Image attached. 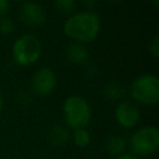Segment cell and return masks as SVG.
Returning <instances> with one entry per match:
<instances>
[{"label":"cell","instance_id":"6da1fadb","mask_svg":"<svg viewBox=\"0 0 159 159\" xmlns=\"http://www.w3.org/2000/svg\"><path fill=\"white\" fill-rule=\"evenodd\" d=\"M101 19L99 16L89 10L73 12L63 22L65 35L72 40V42L88 43L94 41L101 32Z\"/></svg>","mask_w":159,"mask_h":159},{"label":"cell","instance_id":"7a4b0ae2","mask_svg":"<svg viewBox=\"0 0 159 159\" xmlns=\"http://www.w3.org/2000/svg\"><path fill=\"white\" fill-rule=\"evenodd\" d=\"M65 122L71 129L86 128L92 118V109L88 101L78 94L68 96L62 104Z\"/></svg>","mask_w":159,"mask_h":159},{"label":"cell","instance_id":"3957f363","mask_svg":"<svg viewBox=\"0 0 159 159\" xmlns=\"http://www.w3.org/2000/svg\"><path fill=\"white\" fill-rule=\"evenodd\" d=\"M130 97L139 104L153 106L159 101V78L155 75L145 73L134 78L129 86Z\"/></svg>","mask_w":159,"mask_h":159},{"label":"cell","instance_id":"277c9868","mask_svg":"<svg viewBox=\"0 0 159 159\" xmlns=\"http://www.w3.org/2000/svg\"><path fill=\"white\" fill-rule=\"evenodd\" d=\"M14 61L20 66H30L36 63L42 53V45L37 36L25 34L17 37L11 48Z\"/></svg>","mask_w":159,"mask_h":159},{"label":"cell","instance_id":"5b68a950","mask_svg":"<svg viewBox=\"0 0 159 159\" xmlns=\"http://www.w3.org/2000/svg\"><path fill=\"white\" fill-rule=\"evenodd\" d=\"M129 147L135 157H148L159 148V130L155 125H145L135 130L130 139Z\"/></svg>","mask_w":159,"mask_h":159},{"label":"cell","instance_id":"8992f818","mask_svg":"<svg viewBox=\"0 0 159 159\" xmlns=\"http://www.w3.org/2000/svg\"><path fill=\"white\" fill-rule=\"evenodd\" d=\"M57 86V77L52 68L41 67L39 68L31 78V88L37 96L51 94Z\"/></svg>","mask_w":159,"mask_h":159},{"label":"cell","instance_id":"52a82bcc","mask_svg":"<svg viewBox=\"0 0 159 159\" xmlns=\"http://www.w3.org/2000/svg\"><path fill=\"white\" fill-rule=\"evenodd\" d=\"M19 17L29 27H40L46 22V10L39 2L29 1L19 6Z\"/></svg>","mask_w":159,"mask_h":159},{"label":"cell","instance_id":"ba28073f","mask_svg":"<svg viewBox=\"0 0 159 159\" xmlns=\"http://www.w3.org/2000/svg\"><path fill=\"white\" fill-rule=\"evenodd\" d=\"M114 118L123 128H133L139 123L140 111L129 101H119L114 109Z\"/></svg>","mask_w":159,"mask_h":159},{"label":"cell","instance_id":"9c48e42d","mask_svg":"<svg viewBox=\"0 0 159 159\" xmlns=\"http://www.w3.org/2000/svg\"><path fill=\"white\" fill-rule=\"evenodd\" d=\"M65 55H66V58L75 65H83L84 62H87L89 57V52L87 47L78 42L68 43L65 50Z\"/></svg>","mask_w":159,"mask_h":159},{"label":"cell","instance_id":"30bf717a","mask_svg":"<svg viewBox=\"0 0 159 159\" xmlns=\"http://www.w3.org/2000/svg\"><path fill=\"white\" fill-rule=\"evenodd\" d=\"M104 148H106L107 153L118 157V155L125 153V149H127V140H125L122 135L113 134V135H109V137L106 139Z\"/></svg>","mask_w":159,"mask_h":159},{"label":"cell","instance_id":"8fae6325","mask_svg":"<svg viewBox=\"0 0 159 159\" xmlns=\"http://www.w3.org/2000/svg\"><path fill=\"white\" fill-rule=\"evenodd\" d=\"M47 139L51 144H53L56 147L63 145L70 139V130L67 127H63V125H58V124L53 125L48 132Z\"/></svg>","mask_w":159,"mask_h":159},{"label":"cell","instance_id":"7c38bea8","mask_svg":"<svg viewBox=\"0 0 159 159\" xmlns=\"http://www.w3.org/2000/svg\"><path fill=\"white\" fill-rule=\"evenodd\" d=\"M103 93H104V97L109 101H119L124 97L125 89L123 84H120L119 82H109L106 84Z\"/></svg>","mask_w":159,"mask_h":159},{"label":"cell","instance_id":"4fadbf2b","mask_svg":"<svg viewBox=\"0 0 159 159\" xmlns=\"http://www.w3.org/2000/svg\"><path fill=\"white\" fill-rule=\"evenodd\" d=\"M72 140L73 143L80 147V148H84L89 144L91 142V134L86 128H81V129H75L73 134H72Z\"/></svg>","mask_w":159,"mask_h":159},{"label":"cell","instance_id":"5bb4252c","mask_svg":"<svg viewBox=\"0 0 159 159\" xmlns=\"http://www.w3.org/2000/svg\"><path fill=\"white\" fill-rule=\"evenodd\" d=\"M76 1L75 0H57L55 2V7L62 12V14H66V15H72L76 10Z\"/></svg>","mask_w":159,"mask_h":159},{"label":"cell","instance_id":"9a60e30c","mask_svg":"<svg viewBox=\"0 0 159 159\" xmlns=\"http://www.w3.org/2000/svg\"><path fill=\"white\" fill-rule=\"evenodd\" d=\"M15 30V24L12 21V19L2 16L0 17V32L4 35H9Z\"/></svg>","mask_w":159,"mask_h":159},{"label":"cell","instance_id":"2e32d148","mask_svg":"<svg viewBox=\"0 0 159 159\" xmlns=\"http://www.w3.org/2000/svg\"><path fill=\"white\" fill-rule=\"evenodd\" d=\"M148 50H149L150 55H152L154 58H158V57H159V36H158V35H155V36L149 41Z\"/></svg>","mask_w":159,"mask_h":159},{"label":"cell","instance_id":"e0dca14e","mask_svg":"<svg viewBox=\"0 0 159 159\" xmlns=\"http://www.w3.org/2000/svg\"><path fill=\"white\" fill-rule=\"evenodd\" d=\"M10 9V4L7 0H0V17L5 16V14L9 11Z\"/></svg>","mask_w":159,"mask_h":159},{"label":"cell","instance_id":"ac0fdd59","mask_svg":"<svg viewBox=\"0 0 159 159\" xmlns=\"http://www.w3.org/2000/svg\"><path fill=\"white\" fill-rule=\"evenodd\" d=\"M116 159H139L138 157H135L134 154H132V153H123V154H120V155H118Z\"/></svg>","mask_w":159,"mask_h":159},{"label":"cell","instance_id":"d6986e66","mask_svg":"<svg viewBox=\"0 0 159 159\" xmlns=\"http://www.w3.org/2000/svg\"><path fill=\"white\" fill-rule=\"evenodd\" d=\"M83 5H86V6H94L96 5V1L94 0H89V1H83Z\"/></svg>","mask_w":159,"mask_h":159},{"label":"cell","instance_id":"ffe728a7","mask_svg":"<svg viewBox=\"0 0 159 159\" xmlns=\"http://www.w3.org/2000/svg\"><path fill=\"white\" fill-rule=\"evenodd\" d=\"M2 106H4V99H2V94L0 93V112L2 109Z\"/></svg>","mask_w":159,"mask_h":159}]
</instances>
